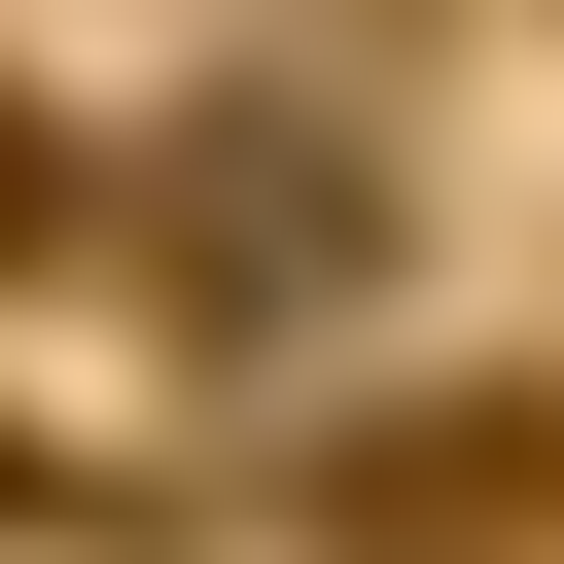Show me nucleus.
<instances>
[{
	"label": "nucleus",
	"mask_w": 564,
	"mask_h": 564,
	"mask_svg": "<svg viewBox=\"0 0 564 564\" xmlns=\"http://www.w3.org/2000/svg\"><path fill=\"white\" fill-rule=\"evenodd\" d=\"M35 212H70V141H35V106H0V247H35Z\"/></svg>",
	"instance_id": "nucleus-2"
},
{
	"label": "nucleus",
	"mask_w": 564,
	"mask_h": 564,
	"mask_svg": "<svg viewBox=\"0 0 564 564\" xmlns=\"http://www.w3.org/2000/svg\"><path fill=\"white\" fill-rule=\"evenodd\" d=\"M176 247H212L176 317H317V282H352V141H247V106H212V141H176Z\"/></svg>",
	"instance_id": "nucleus-1"
}]
</instances>
